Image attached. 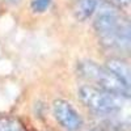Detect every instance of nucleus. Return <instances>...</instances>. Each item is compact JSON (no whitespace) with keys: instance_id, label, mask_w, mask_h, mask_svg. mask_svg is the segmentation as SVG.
I'll return each instance as SVG.
<instances>
[{"instance_id":"1","label":"nucleus","mask_w":131,"mask_h":131,"mask_svg":"<svg viewBox=\"0 0 131 131\" xmlns=\"http://www.w3.org/2000/svg\"><path fill=\"white\" fill-rule=\"evenodd\" d=\"M94 29L104 45L119 50H128L130 25L126 20L123 21L118 16L112 5L104 4L100 7L94 20Z\"/></svg>"},{"instance_id":"2","label":"nucleus","mask_w":131,"mask_h":131,"mask_svg":"<svg viewBox=\"0 0 131 131\" xmlns=\"http://www.w3.org/2000/svg\"><path fill=\"white\" fill-rule=\"evenodd\" d=\"M79 97L86 107L98 114H112L119 110L128 98L93 85H83L79 89Z\"/></svg>"},{"instance_id":"3","label":"nucleus","mask_w":131,"mask_h":131,"mask_svg":"<svg viewBox=\"0 0 131 131\" xmlns=\"http://www.w3.org/2000/svg\"><path fill=\"white\" fill-rule=\"evenodd\" d=\"M78 72L83 79L96 83L98 85L97 88L128 97V86L125 85L106 67H101L94 62L85 60L78 64Z\"/></svg>"},{"instance_id":"4","label":"nucleus","mask_w":131,"mask_h":131,"mask_svg":"<svg viewBox=\"0 0 131 131\" xmlns=\"http://www.w3.org/2000/svg\"><path fill=\"white\" fill-rule=\"evenodd\" d=\"M52 110H54V115H55L57 121L64 128H67L70 131L78 130L83 125V119H81L80 114L67 101H64V100L54 101Z\"/></svg>"},{"instance_id":"5","label":"nucleus","mask_w":131,"mask_h":131,"mask_svg":"<svg viewBox=\"0 0 131 131\" xmlns=\"http://www.w3.org/2000/svg\"><path fill=\"white\" fill-rule=\"evenodd\" d=\"M106 68L110 71L112 73H114L125 85L130 86L131 73H130L128 66H127L125 62L119 60V59H110V60L107 62V64H106Z\"/></svg>"},{"instance_id":"6","label":"nucleus","mask_w":131,"mask_h":131,"mask_svg":"<svg viewBox=\"0 0 131 131\" xmlns=\"http://www.w3.org/2000/svg\"><path fill=\"white\" fill-rule=\"evenodd\" d=\"M98 5V0H76V5H75V17L79 21H84L89 16L93 15Z\"/></svg>"},{"instance_id":"7","label":"nucleus","mask_w":131,"mask_h":131,"mask_svg":"<svg viewBox=\"0 0 131 131\" xmlns=\"http://www.w3.org/2000/svg\"><path fill=\"white\" fill-rule=\"evenodd\" d=\"M0 131H26V130L16 119L0 118Z\"/></svg>"},{"instance_id":"8","label":"nucleus","mask_w":131,"mask_h":131,"mask_svg":"<svg viewBox=\"0 0 131 131\" xmlns=\"http://www.w3.org/2000/svg\"><path fill=\"white\" fill-rule=\"evenodd\" d=\"M51 0H31V9L37 13H42L49 8Z\"/></svg>"},{"instance_id":"9","label":"nucleus","mask_w":131,"mask_h":131,"mask_svg":"<svg viewBox=\"0 0 131 131\" xmlns=\"http://www.w3.org/2000/svg\"><path fill=\"white\" fill-rule=\"evenodd\" d=\"M5 2H7V3H9V4H17V3L20 2V0H5Z\"/></svg>"},{"instance_id":"10","label":"nucleus","mask_w":131,"mask_h":131,"mask_svg":"<svg viewBox=\"0 0 131 131\" xmlns=\"http://www.w3.org/2000/svg\"><path fill=\"white\" fill-rule=\"evenodd\" d=\"M119 2L123 3V4H127V3H128V0H119Z\"/></svg>"}]
</instances>
